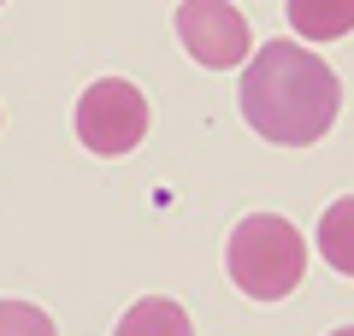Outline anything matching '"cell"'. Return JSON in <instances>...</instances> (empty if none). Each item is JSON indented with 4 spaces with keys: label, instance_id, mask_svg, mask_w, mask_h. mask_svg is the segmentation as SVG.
I'll list each match as a JSON object with an SVG mask.
<instances>
[{
    "label": "cell",
    "instance_id": "6da1fadb",
    "mask_svg": "<svg viewBox=\"0 0 354 336\" xmlns=\"http://www.w3.org/2000/svg\"><path fill=\"white\" fill-rule=\"evenodd\" d=\"M242 118L260 142L272 148H313L330 136V124L342 118V77L319 59L307 41H266L242 65Z\"/></svg>",
    "mask_w": 354,
    "mask_h": 336
},
{
    "label": "cell",
    "instance_id": "7a4b0ae2",
    "mask_svg": "<svg viewBox=\"0 0 354 336\" xmlns=\"http://www.w3.org/2000/svg\"><path fill=\"white\" fill-rule=\"evenodd\" d=\"M225 272L248 301H283L307 277V236L283 212H248L225 236Z\"/></svg>",
    "mask_w": 354,
    "mask_h": 336
},
{
    "label": "cell",
    "instance_id": "3957f363",
    "mask_svg": "<svg viewBox=\"0 0 354 336\" xmlns=\"http://www.w3.org/2000/svg\"><path fill=\"white\" fill-rule=\"evenodd\" d=\"M148 124H153V106L130 77H95L83 88V100H77V112H71L77 142L88 153H101V160H118V153L142 148Z\"/></svg>",
    "mask_w": 354,
    "mask_h": 336
},
{
    "label": "cell",
    "instance_id": "277c9868",
    "mask_svg": "<svg viewBox=\"0 0 354 336\" xmlns=\"http://www.w3.org/2000/svg\"><path fill=\"white\" fill-rule=\"evenodd\" d=\"M171 24H177L183 53H189L201 71H236L254 53V30H248V18H242L230 0H183L171 12Z\"/></svg>",
    "mask_w": 354,
    "mask_h": 336
},
{
    "label": "cell",
    "instance_id": "5b68a950",
    "mask_svg": "<svg viewBox=\"0 0 354 336\" xmlns=\"http://www.w3.org/2000/svg\"><path fill=\"white\" fill-rule=\"evenodd\" d=\"M113 336H195V324L171 295H142V301L124 307V319H118Z\"/></svg>",
    "mask_w": 354,
    "mask_h": 336
},
{
    "label": "cell",
    "instance_id": "8992f818",
    "mask_svg": "<svg viewBox=\"0 0 354 336\" xmlns=\"http://www.w3.org/2000/svg\"><path fill=\"white\" fill-rule=\"evenodd\" d=\"M290 24L301 41H342L354 30V0H290Z\"/></svg>",
    "mask_w": 354,
    "mask_h": 336
},
{
    "label": "cell",
    "instance_id": "52a82bcc",
    "mask_svg": "<svg viewBox=\"0 0 354 336\" xmlns=\"http://www.w3.org/2000/svg\"><path fill=\"white\" fill-rule=\"evenodd\" d=\"M313 242H319V254H325L330 272L354 277V195H342V200H330V207H325Z\"/></svg>",
    "mask_w": 354,
    "mask_h": 336
},
{
    "label": "cell",
    "instance_id": "ba28073f",
    "mask_svg": "<svg viewBox=\"0 0 354 336\" xmlns=\"http://www.w3.org/2000/svg\"><path fill=\"white\" fill-rule=\"evenodd\" d=\"M0 336H59V324L30 301H0Z\"/></svg>",
    "mask_w": 354,
    "mask_h": 336
},
{
    "label": "cell",
    "instance_id": "9c48e42d",
    "mask_svg": "<svg viewBox=\"0 0 354 336\" xmlns=\"http://www.w3.org/2000/svg\"><path fill=\"white\" fill-rule=\"evenodd\" d=\"M330 336H354V324H342V330H330Z\"/></svg>",
    "mask_w": 354,
    "mask_h": 336
}]
</instances>
